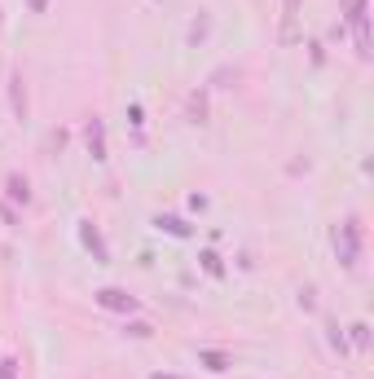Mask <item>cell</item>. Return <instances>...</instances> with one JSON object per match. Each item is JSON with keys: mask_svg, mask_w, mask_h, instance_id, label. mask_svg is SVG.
<instances>
[{"mask_svg": "<svg viewBox=\"0 0 374 379\" xmlns=\"http://www.w3.org/2000/svg\"><path fill=\"white\" fill-rule=\"evenodd\" d=\"M361 252H366V225H361L357 212H348L339 221V230H335V256H339V265L353 274L361 265Z\"/></svg>", "mask_w": 374, "mask_h": 379, "instance_id": "1", "label": "cell"}, {"mask_svg": "<svg viewBox=\"0 0 374 379\" xmlns=\"http://www.w3.org/2000/svg\"><path fill=\"white\" fill-rule=\"evenodd\" d=\"M80 243H84V252L97 260V265H111V247H106L102 230H97L93 221H80Z\"/></svg>", "mask_w": 374, "mask_h": 379, "instance_id": "4", "label": "cell"}, {"mask_svg": "<svg viewBox=\"0 0 374 379\" xmlns=\"http://www.w3.org/2000/svg\"><path fill=\"white\" fill-rule=\"evenodd\" d=\"M84 146H88V155H93V163H106L111 159V150H106V124L93 115L88 124H84Z\"/></svg>", "mask_w": 374, "mask_h": 379, "instance_id": "5", "label": "cell"}, {"mask_svg": "<svg viewBox=\"0 0 374 379\" xmlns=\"http://www.w3.org/2000/svg\"><path fill=\"white\" fill-rule=\"evenodd\" d=\"M27 9L31 14H49V0H27Z\"/></svg>", "mask_w": 374, "mask_h": 379, "instance_id": "23", "label": "cell"}, {"mask_svg": "<svg viewBox=\"0 0 374 379\" xmlns=\"http://www.w3.org/2000/svg\"><path fill=\"white\" fill-rule=\"evenodd\" d=\"M229 80H238V66H216L207 75V89H229Z\"/></svg>", "mask_w": 374, "mask_h": 379, "instance_id": "13", "label": "cell"}, {"mask_svg": "<svg viewBox=\"0 0 374 379\" xmlns=\"http://www.w3.org/2000/svg\"><path fill=\"white\" fill-rule=\"evenodd\" d=\"M150 379H185V375H167V371H159V375H150Z\"/></svg>", "mask_w": 374, "mask_h": 379, "instance_id": "24", "label": "cell"}, {"mask_svg": "<svg viewBox=\"0 0 374 379\" xmlns=\"http://www.w3.org/2000/svg\"><path fill=\"white\" fill-rule=\"evenodd\" d=\"M9 106H14V120H27V80H22V71L9 75Z\"/></svg>", "mask_w": 374, "mask_h": 379, "instance_id": "8", "label": "cell"}, {"mask_svg": "<svg viewBox=\"0 0 374 379\" xmlns=\"http://www.w3.org/2000/svg\"><path fill=\"white\" fill-rule=\"evenodd\" d=\"M189 120H194V124H207V102H203V93H194V98H189Z\"/></svg>", "mask_w": 374, "mask_h": 379, "instance_id": "16", "label": "cell"}, {"mask_svg": "<svg viewBox=\"0 0 374 379\" xmlns=\"http://www.w3.org/2000/svg\"><path fill=\"white\" fill-rule=\"evenodd\" d=\"M198 265H203V274L207 278H225V260H221V252H198Z\"/></svg>", "mask_w": 374, "mask_h": 379, "instance_id": "11", "label": "cell"}, {"mask_svg": "<svg viewBox=\"0 0 374 379\" xmlns=\"http://www.w3.org/2000/svg\"><path fill=\"white\" fill-rule=\"evenodd\" d=\"M299 9H304V0H282V44L291 49V44H299Z\"/></svg>", "mask_w": 374, "mask_h": 379, "instance_id": "6", "label": "cell"}, {"mask_svg": "<svg viewBox=\"0 0 374 379\" xmlns=\"http://www.w3.org/2000/svg\"><path fill=\"white\" fill-rule=\"evenodd\" d=\"M93 304L106 309V313H124V317L141 309V300H137V295H128L124 287H97V291H93Z\"/></svg>", "mask_w": 374, "mask_h": 379, "instance_id": "2", "label": "cell"}, {"mask_svg": "<svg viewBox=\"0 0 374 379\" xmlns=\"http://www.w3.org/2000/svg\"><path fill=\"white\" fill-rule=\"evenodd\" d=\"M348 331H353V349L366 353V349H370V322H353Z\"/></svg>", "mask_w": 374, "mask_h": 379, "instance_id": "14", "label": "cell"}, {"mask_svg": "<svg viewBox=\"0 0 374 379\" xmlns=\"http://www.w3.org/2000/svg\"><path fill=\"white\" fill-rule=\"evenodd\" d=\"M299 309H317V291H312V287L299 291Z\"/></svg>", "mask_w": 374, "mask_h": 379, "instance_id": "18", "label": "cell"}, {"mask_svg": "<svg viewBox=\"0 0 374 379\" xmlns=\"http://www.w3.org/2000/svg\"><path fill=\"white\" fill-rule=\"evenodd\" d=\"M0 379H18V362H14V358L0 362Z\"/></svg>", "mask_w": 374, "mask_h": 379, "instance_id": "20", "label": "cell"}, {"mask_svg": "<svg viewBox=\"0 0 374 379\" xmlns=\"http://www.w3.org/2000/svg\"><path fill=\"white\" fill-rule=\"evenodd\" d=\"M5 194L14 198L18 207H27V203H31V181H27L22 172H9V181H5Z\"/></svg>", "mask_w": 374, "mask_h": 379, "instance_id": "10", "label": "cell"}, {"mask_svg": "<svg viewBox=\"0 0 374 379\" xmlns=\"http://www.w3.org/2000/svg\"><path fill=\"white\" fill-rule=\"evenodd\" d=\"M0 31H5V14H0Z\"/></svg>", "mask_w": 374, "mask_h": 379, "instance_id": "25", "label": "cell"}, {"mask_svg": "<svg viewBox=\"0 0 374 379\" xmlns=\"http://www.w3.org/2000/svg\"><path fill=\"white\" fill-rule=\"evenodd\" d=\"M0 221H5V225H9V230H14V225H18V212H14V207H9V203H0Z\"/></svg>", "mask_w": 374, "mask_h": 379, "instance_id": "22", "label": "cell"}, {"mask_svg": "<svg viewBox=\"0 0 374 379\" xmlns=\"http://www.w3.org/2000/svg\"><path fill=\"white\" fill-rule=\"evenodd\" d=\"M124 335H132V340H150V335H154V326L146 322V317H137V322H128V326H124Z\"/></svg>", "mask_w": 374, "mask_h": 379, "instance_id": "15", "label": "cell"}, {"mask_svg": "<svg viewBox=\"0 0 374 379\" xmlns=\"http://www.w3.org/2000/svg\"><path fill=\"white\" fill-rule=\"evenodd\" d=\"M207 35H212V14H198L194 22H189V44L198 49V44L207 40Z\"/></svg>", "mask_w": 374, "mask_h": 379, "instance_id": "12", "label": "cell"}, {"mask_svg": "<svg viewBox=\"0 0 374 379\" xmlns=\"http://www.w3.org/2000/svg\"><path fill=\"white\" fill-rule=\"evenodd\" d=\"M154 230L172 234V239H194V225L185 216H172V212H159V216H154Z\"/></svg>", "mask_w": 374, "mask_h": 379, "instance_id": "7", "label": "cell"}, {"mask_svg": "<svg viewBox=\"0 0 374 379\" xmlns=\"http://www.w3.org/2000/svg\"><path fill=\"white\" fill-rule=\"evenodd\" d=\"M339 27H344V31L353 27V44H357V57H361V62H370V57H374V35H370V5H366V9H357V14L348 18V22H339Z\"/></svg>", "mask_w": 374, "mask_h": 379, "instance_id": "3", "label": "cell"}, {"mask_svg": "<svg viewBox=\"0 0 374 379\" xmlns=\"http://www.w3.org/2000/svg\"><path fill=\"white\" fill-rule=\"evenodd\" d=\"M330 344H335V349H339V353H348V335H344V331H339V326H330Z\"/></svg>", "mask_w": 374, "mask_h": 379, "instance_id": "21", "label": "cell"}, {"mask_svg": "<svg viewBox=\"0 0 374 379\" xmlns=\"http://www.w3.org/2000/svg\"><path fill=\"white\" fill-rule=\"evenodd\" d=\"M128 124H132V128H141V124H146V111H141V106H137V102H132V106H128Z\"/></svg>", "mask_w": 374, "mask_h": 379, "instance_id": "19", "label": "cell"}, {"mask_svg": "<svg viewBox=\"0 0 374 379\" xmlns=\"http://www.w3.org/2000/svg\"><path fill=\"white\" fill-rule=\"evenodd\" d=\"M198 366H203L207 375H225L229 366H234V358H229L225 349H198Z\"/></svg>", "mask_w": 374, "mask_h": 379, "instance_id": "9", "label": "cell"}, {"mask_svg": "<svg viewBox=\"0 0 374 379\" xmlns=\"http://www.w3.org/2000/svg\"><path fill=\"white\" fill-rule=\"evenodd\" d=\"M370 0H339V22L348 18V14H357V9H366Z\"/></svg>", "mask_w": 374, "mask_h": 379, "instance_id": "17", "label": "cell"}]
</instances>
